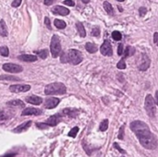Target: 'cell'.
I'll list each match as a JSON object with an SVG mask.
<instances>
[{"mask_svg":"<svg viewBox=\"0 0 158 157\" xmlns=\"http://www.w3.org/2000/svg\"><path fill=\"white\" fill-rule=\"evenodd\" d=\"M25 101L29 104H34V105H39L43 103V99L39 96H35V95H32V96H28L26 97Z\"/></svg>","mask_w":158,"mask_h":157,"instance_id":"15","label":"cell"},{"mask_svg":"<svg viewBox=\"0 0 158 157\" xmlns=\"http://www.w3.org/2000/svg\"><path fill=\"white\" fill-rule=\"evenodd\" d=\"M123 51H124L123 44H120L118 45V48H117V54H118V56H122Z\"/></svg>","mask_w":158,"mask_h":157,"instance_id":"39","label":"cell"},{"mask_svg":"<svg viewBox=\"0 0 158 157\" xmlns=\"http://www.w3.org/2000/svg\"><path fill=\"white\" fill-rule=\"evenodd\" d=\"M139 12H140V15L142 17V16H144L145 14H146L147 9L145 8H143V7H141V8H140V9H139Z\"/></svg>","mask_w":158,"mask_h":157,"instance_id":"41","label":"cell"},{"mask_svg":"<svg viewBox=\"0 0 158 157\" xmlns=\"http://www.w3.org/2000/svg\"><path fill=\"white\" fill-rule=\"evenodd\" d=\"M31 90V86L28 84H15L9 87V91L12 92H26Z\"/></svg>","mask_w":158,"mask_h":157,"instance_id":"8","label":"cell"},{"mask_svg":"<svg viewBox=\"0 0 158 157\" xmlns=\"http://www.w3.org/2000/svg\"><path fill=\"white\" fill-rule=\"evenodd\" d=\"M50 50H51L52 56L54 58H56L57 56H60V54H61V44H60V39L56 34L53 35V37H52L51 44H50Z\"/></svg>","mask_w":158,"mask_h":157,"instance_id":"3","label":"cell"},{"mask_svg":"<svg viewBox=\"0 0 158 157\" xmlns=\"http://www.w3.org/2000/svg\"><path fill=\"white\" fill-rule=\"evenodd\" d=\"M42 114H43V111L41 109L34 108V107H28L22 111L21 116H40Z\"/></svg>","mask_w":158,"mask_h":157,"instance_id":"12","label":"cell"},{"mask_svg":"<svg viewBox=\"0 0 158 157\" xmlns=\"http://www.w3.org/2000/svg\"><path fill=\"white\" fill-rule=\"evenodd\" d=\"M79 132V128L78 127H74L69 132H68V136L71 138H75L77 136V133Z\"/></svg>","mask_w":158,"mask_h":157,"instance_id":"28","label":"cell"},{"mask_svg":"<svg viewBox=\"0 0 158 157\" xmlns=\"http://www.w3.org/2000/svg\"><path fill=\"white\" fill-rule=\"evenodd\" d=\"M85 49H86L91 54H94V53L97 52L98 48H97L96 44H94L93 43H87L86 44H85Z\"/></svg>","mask_w":158,"mask_h":157,"instance_id":"19","label":"cell"},{"mask_svg":"<svg viewBox=\"0 0 158 157\" xmlns=\"http://www.w3.org/2000/svg\"><path fill=\"white\" fill-rule=\"evenodd\" d=\"M37 55H38L42 59H45V58H47V56H48V51H47L46 49H43V50H41V51H38V52H37Z\"/></svg>","mask_w":158,"mask_h":157,"instance_id":"29","label":"cell"},{"mask_svg":"<svg viewBox=\"0 0 158 157\" xmlns=\"http://www.w3.org/2000/svg\"><path fill=\"white\" fill-rule=\"evenodd\" d=\"M100 51H101V54L103 56H112L113 50H112L111 44L109 43V41L105 40L104 42V44L100 47Z\"/></svg>","mask_w":158,"mask_h":157,"instance_id":"9","label":"cell"},{"mask_svg":"<svg viewBox=\"0 0 158 157\" xmlns=\"http://www.w3.org/2000/svg\"><path fill=\"white\" fill-rule=\"evenodd\" d=\"M0 80H12V81H20V79L15 76L10 75H0Z\"/></svg>","mask_w":158,"mask_h":157,"instance_id":"24","label":"cell"},{"mask_svg":"<svg viewBox=\"0 0 158 157\" xmlns=\"http://www.w3.org/2000/svg\"><path fill=\"white\" fill-rule=\"evenodd\" d=\"M82 2H83L84 4H87V3L90 2V0H82Z\"/></svg>","mask_w":158,"mask_h":157,"instance_id":"47","label":"cell"},{"mask_svg":"<svg viewBox=\"0 0 158 157\" xmlns=\"http://www.w3.org/2000/svg\"><path fill=\"white\" fill-rule=\"evenodd\" d=\"M124 129H125V126H122L119 129V133H118V139L119 140L124 139Z\"/></svg>","mask_w":158,"mask_h":157,"instance_id":"34","label":"cell"},{"mask_svg":"<svg viewBox=\"0 0 158 157\" xmlns=\"http://www.w3.org/2000/svg\"><path fill=\"white\" fill-rule=\"evenodd\" d=\"M20 4H21V0H14V1L12 2L11 6L13 8H18V7H20Z\"/></svg>","mask_w":158,"mask_h":157,"instance_id":"40","label":"cell"},{"mask_svg":"<svg viewBox=\"0 0 158 157\" xmlns=\"http://www.w3.org/2000/svg\"><path fill=\"white\" fill-rule=\"evenodd\" d=\"M36 127H37L38 128H40V129H46L48 128H50L45 123H36Z\"/></svg>","mask_w":158,"mask_h":157,"instance_id":"35","label":"cell"},{"mask_svg":"<svg viewBox=\"0 0 158 157\" xmlns=\"http://www.w3.org/2000/svg\"><path fill=\"white\" fill-rule=\"evenodd\" d=\"M117 68H119V69H125V68H126V63H125L124 58H122V59H121L120 61L117 63Z\"/></svg>","mask_w":158,"mask_h":157,"instance_id":"31","label":"cell"},{"mask_svg":"<svg viewBox=\"0 0 158 157\" xmlns=\"http://www.w3.org/2000/svg\"><path fill=\"white\" fill-rule=\"evenodd\" d=\"M130 128L136 134L142 147L148 150H154L157 147V140L150 131L147 124L140 121V120H136V121H133L131 123Z\"/></svg>","mask_w":158,"mask_h":157,"instance_id":"1","label":"cell"},{"mask_svg":"<svg viewBox=\"0 0 158 157\" xmlns=\"http://www.w3.org/2000/svg\"><path fill=\"white\" fill-rule=\"evenodd\" d=\"M117 1H118V2H122V1H124V0H117Z\"/></svg>","mask_w":158,"mask_h":157,"instance_id":"48","label":"cell"},{"mask_svg":"<svg viewBox=\"0 0 158 157\" xmlns=\"http://www.w3.org/2000/svg\"><path fill=\"white\" fill-rule=\"evenodd\" d=\"M32 125V121H27L25 123H23L20 126H18L17 128H15L13 129V132H15V133H22V132L26 131Z\"/></svg>","mask_w":158,"mask_h":157,"instance_id":"16","label":"cell"},{"mask_svg":"<svg viewBox=\"0 0 158 157\" xmlns=\"http://www.w3.org/2000/svg\"><path fill=\"white\" fill-rule=\"evenodd\" d=\"M150 65H151V60L148 57V56L145 55V54H141V57L139 59V63H138L139 69L141 71H145L149 68Z\"/></svg>","mask_w":158,"mask_h":157,"instance_id":"6","label":"cell"},{"mask_svg":"<svg viewBox=\"0 0 158 157\" xmlns=\"http://www.w3.org/2000/svg\"><path fill=\"white\" fill-rule=\"evenodd\" d=\"M124 54V57L123 58H126V57H129V56H131L135 54V48L133 46H127L125 52L123 53Z\"/></svg>","mask_w":158,"mask_h":157,"instance_id":"20","label":"cell"},{"mask_svg":"<svg viewBox=\"0 0 158 157\" xmlns=\"http://www.w3.org/2000/svg\"><path fill=\"white\" fill-rule=\"evenodd\" d=\"M7 104L9 105V106H19V107H24V105H25L21 100H18V99L9 101V102H8Z\"/></svg>","mask_w":158,"mask_h":157,"instance_id":"22","label":"cell"},{"mask_svg":"<svg viewBox=\"0 0 158 157\" xmlns=\"http://www.w3.org/2000/svg\"><path fill=\"white\" fill-rule=\"evenodd\" d=\"M54 24H55V26L57 28V29H65L66 26H67V24L64 20H55L54 21Z\"/></svg>","mask_w":158,"mask_h":157,"instance_id":"25","label":"cell"},{"mask_svg":"<svg viewBox=\"0 0 158 157\" xmlns=\"http://www.w3.org/2000/svg\"><path fill=\"white\" fill-rule=\"evenodd\" d=\"M76 28L79 32V34L81 36V37H85V36H86V32H85V29H84V26L82 25V23L77 22L76 23Z\"/></svg>","mask_w":158,"mask_h":157,"instance_id":"21","label":"cell"},{"mask_svg":"<svg viewBox=\"0 0 158 157\" xmlns=\"http://www.w3.org/2000/svg\"><path fill=\"white\" fill-rule=\"evenodd\" d=\"M153 41H154V43L156 44V45L158 46V32H155V33L153 34Z\"/></svg>","mask_w":158,"mask_h":157,"instance_id":"44","label":"cell"},{"mask_svg":"<svg viewBox=\"0 0 158 157\" xmlns=\"http://www.w3.org/2000/svg\"><path fill=\"white\" fill-rule=\"evenodd\" d=\"M16 153H8V154H5L3 156H0V157H15Z\"/></svg>","mask_w":158,"mask_h":157,"instance_id":"45","label":"cell"},{"mask_svg":"<svg viewBox=\"0 0 158 157\" xmlns=\"http://www.w3.org/2000/svg\"><path fill=\"white\" fill-rule=\"evenodd\" d=\"M52 11H53V13L56 14V15L67 16V15L69 14V10L67 8L62 7V6H56V7H54Z\"/></svg>","mask_w":158,"mask_h":157,"instance_id":"13","label":"cell"},{"mask_svg":"<svg viewBox=\"0 0 158 157\" xmlns=\"http://www.w3.org/2000/svg\"><path fill=\"white\" fill-rule=\"evenodd\" d=\"M79 114V111L77 109H74V108H66L62 111V115L63 116H68V117H76Z\"/></svg>","mask_w":158,"mask_h":157,"instance_id":"17","label":"cell"},{"mask_svg":"<svg viewBox=\"0 0 158 157\" xmlns=\"http://www.w3.org/2000/svg\"><path fill=\"white\" fill-rule=\"evenodd\" d=\"M92 35L94 36V37H98V36L100 35V29L98 27H94L92 30Z\"/></svg>","mask_w":158,"mask_h":157,"instance_id":"33","label":"cell"},{"mask_svg":"<svg viewBox=\"0 0 158 157\" xmlns=\"http://www.w3.org/2000/svg\"><path fill=\"white\" fill-rule=\"evenodd\" d=\"M60 60L62 63H68V57L67 53H61L60 54Z\"/></svg>","mask_w":158,"mask_h":157,"instance_id":"30","label":"cell"},{"mask_svg":"<svg viewBox=\"0 0 158 157\" xmlns=\"http://www.w3.org/2000/svg\"><path fill=\"white\" fill-rule=\"evenodd\" d=\"M67 92V87L64 83L54 82L47 84L44 88V94L46 95H55V94H65Z\"/></svg>","mask_w":158,"mask_h":157,"instance_id":"2","label":"cell"},{"mask_svg":"<svg viewBox=\"0 0 158 157\" xmlns=\"http://www.w3.org/2000/svg\"><path fill=\"white\" fill-rule=\"evenodd\" d=\"M0 55H1L2 56H9V50L8 46H1L0 47Z\"/></svg>","mask_w":158,"mask_h":157,"instance_id":"26","label":"cell"},{"mask_svg":"<svg viewBox=\"0 0 158 157\" xmlns=\"http://www.w3.org/2000/svg\"><path fill=\"white\" fill-rule=\"evenodd\" d=\"M59 102H60L59 98H56V97L46 98L44 101V107L46 108V109H53V108L57 106Z\"/></svg>","mask_w":158,"mask_h":157,"instance_id":"11","label":"cell"},{"mask_svg":"<svg viewBox=\"0 0 158 157\" xmlns=\"http://www.w3.org/2000/svg\"><path fill=\"white\" fill-rule=\"evenodd\" d=\"M63 3H64V5H67V6H69V7H74L75 6V2L72 1V0H65Z\"/></svg>","mask_w":158,"mask_h":157,"instance_id":"38","label":"cell"},{"mask_svg":"<svg viewBox=\"0 0 158 157\" xmlns=\"http://www.w3.org/2000/svg\"><path fill=\"white\" fill-rule=\"evenodd\" d=\"M99 128H100L101 131H105L108 128V120L107 119H104L103 120V121L101 122V124H100Z\"/></svg>","mask_w":158,"mask_h":157,"instance_id":"27","label":"cell"},{"mask_svg":"<svg viewBox=\"0 0 158 157\" xmlns=\"http://www.w3.org/2000/svg\"><path fill=\"white\" fill-rule=\"evenodd\" d=\"M121 157H124V156H121Z\"/></svg>","mask_w":158,"mask_h":157,"instance_id":"49","label":"cell"},{"mask_svg":"<svg viewBox=\"0 0 158 157\" xmlns=\"http://www.w3.org/2000/svg\"><path fill=\"white\" fill-rule=\"evenodd\" d=\"M104 8H105V10L106 11V13L108 14V15H113L114 14V9H113V7L111 6V4L110 3H108V2H104Z\"/></svg>","mask_w":158,"mask_h":157,"instance_id":"23","label":"cell"},{"mask_svg":"<svg viewBox=\"0 0 158 157\" xmlns=\"http://www.w3.org/2000/svg\"><path fill=\"white\" fill-rule=\"evenodd\" d=\"M114 147H115L117 150H118V152H121V153H126V152H125L123 149H121V148L119 147V145H118V144H117V142H115V143H114Z\"/></svg>","mask_w":158,"mask_h":157,"instance_id":"42","label":"cell"},{"mask_svg":"<svg viewBox=\"0 0 158 157\" xmlns=\"http://www.w3.org/2000/svg\"><path fill=\"white\" fill-rule=\"evenodd\" d=\"M0 35H1L2 37L8 36V27L4 20H0Z\"/></svg>","mask_w":158,"mask_h":157,"instance_id":"18","label":"cell"},{"mask_svg":"<svg viewBox=\"0 0 158 157\" xmlns=\"http://www.w3.org/2000/svg\"><path fill=\"white\" fill-rule=\"evenodd\" d=\"M3 69L9 73H20L23 70L22 67L17 64H12V63H7L3 65Z\"/></svg>","mask_w":158,"mask_h":157,"instance_id":"7","label":"cell"},{"mask_svg":"<svg viewBox=\"0 0 158 157\" xmlns=\"http://www.w3.org/2000/svg\"><path fill=\"white\" fill-rule=\"evenodd\" d=\"M56 1V0H44V5H46V6H50V5H52V4H54L55 2Z\"/></svg>","mask_w":158,"mask_h":157,"instance_id":"43","label":"cell"},{"mask_svg":"<svg viewBox=\"0 0 158 157\" xmlns=\"http://www.w3.org/2000/svg\"><path fill=\"white\" fill-rule=\"evenodd\" d=\"M112 37H113L114 40L119 41V40L121 39V33H120L119 32H117V31H115V32H113V33H112Z\"/></svg>","mask_w":158,"mask_h":157,"instance_id":"32","label":"cell"},{"mask_svg":"<svg viewBox=\"0 0 158 157\" xmlns=\"http://www.w3.org/2000/svg\"><path fill=\"white\" fill-rule=\"evenodd\" d=\"M18 59H20V61L24 62H35L37 61V56L33 55H29V54H23L18 56Z\"/></svg>","mask_w":158,"mask_h":157,"instance_id":"14","label":"cell"},{"mask_svg":"<svg viewBox=\"0 0 158 157\" xmlns=\"http://www.w3.org/2000/svg\"><path fill=\"white\" fill-rule=\"evenodd\" d=\"M67 54L68 57V62L72 65H78L82 61L81 53L76 49H69Z\"/></svg>","mask_w":158,"mask_h":157,"instance_id":"5","label":"cell"},{"mask_svg":"<svg viewBox=\"0 0 158 157\" xmlns=\"http://www.w3.org/2000/svg\"><path fill=\"white\" fill-rule=\"evenodd\" d=\"M155 104L158 105V91H156L155 92Z\"/></svg>","mask_w":158,"mask_h":157,"instance_id":"46","label":"cell"},{"mask_svg":"<svg viewBox=\"0 0 158 157\" xmlns=\"http://www.w3.org/2000/svg\"><path fill=\"white\" fill-rule=\"evenodd\" d=\"M62 116H63L62 114H56V115L50 116L44 123L47 124L49 127H55L62 120Z\"/></svg>","mask_w":158,"mask_h":157,"instance_id":"10","label":"cell"},{"mask_svg":"<svg viewBox=\"0 0 158 157\" xmlns=\"http://www.w3.org/2000/svg\"><path fill=\"white\" fill-rule=\"evenodd\" d=\"M144 108L146 110L148 116L150 117H154L155 116V112H156V108H155V101L154 99L152 97V95L148 94L145 98V102H144Z\"/></svg>","mask_w":158,"mask_h":157,"instance_id":"4","label":"cell"},{"mask_svg":"<svg viewBox=\"0 0 158 157\" xmlns=\"http://www.w3.org/2000/svg\"><path fill=\"white\" fill-rule=\"evenodd\" d=\"M8 118V116L6 114V112L0 111V121H3V120H6Z\"/></svg>","mask_w":158,"mask_h":157,"instance_id":"36","label":"cell"},{"mask_svg":"<svg viewBox=\"0 0 158 157\" xmlns=\"http://www.w3.org/2000/svg\"><path fill=\"white\" fill-rule=\"evenodd\" d=\"M44 24H45V26L49 29V30H52V27H51V23H50V20L48 17H45L44 18Z\"/></svg>","mask_w":158,"mask_h":157,"instance_id":"37","label":"cell"}]
</instances>
